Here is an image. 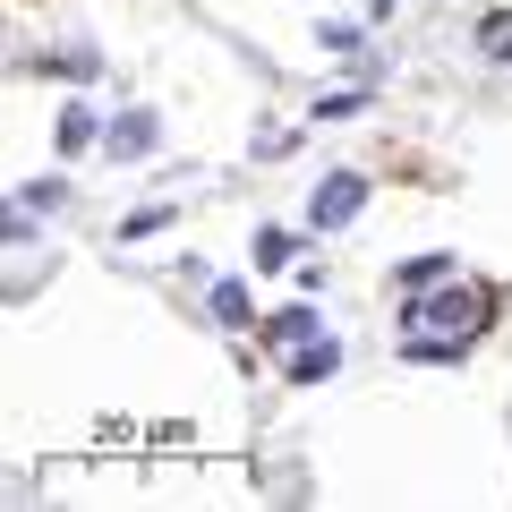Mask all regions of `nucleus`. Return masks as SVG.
<instances>
[{
	"label": "nucleus",
	"mask_w": 512,
	"mask_h": 512,
	"mask_svg": "<svg viewBox=\"0 0 512 512\" xmlns=\"http://www.w3.org/2000/svg\"><path fill=\"white\" fill-rule=\"evenodd\" d=\"M478 52H487V60H512V9H487V18H478Z\"/></svg>",
	"instance_id": "obj_6"
},
{
	"label": "nucleus",
	"mask_w": 512,
	"mask_h": 512,
	"mask_svg": "<svg viewBox=\"0 0 512 512\" xmlns=\"http://www.w3.org/2000/svg\"><path fill=\"white\" fill-rule=\"evenodd\" d=\"M214 316L222 325H248V291H239V282H214Z\"/></svg>",
	"instance_id": "obj_9"
},
{
	"label": "nucleus",
	"mask_w": 512,
	"mask_h": 512,
	"mask_svg": "<svg viewBox=\"0 0 512 512\" xmlns=\"http://www.w3.org/2000/svg\"><path fill=\"white\" fill-rule=\"evenodd\" d=\"M453 274V256H410L402 265V291H427V282H444Z\"/></svg>",
	"instance_id": "obj_8"
},
{
	"label": "nucleus",
	"mask_w": 512,
	"mask_h": 512,
	"mask_svg": "<svg viewBox=\"0 0 512 512\" xmlns=\"http://www.w3.org/2000/svg\"><path fill=\"white\" fill-rule=\"evenodd\" d=\"M333 367H342V342H299L291 350V384H325Z\"/></svg>",
	"instance_id": "obj_4"
},
{
	"label": "nucleus",
	"mask_w": 512,
	"mask_h": 512,
	"mask_svg": "<svg viewBox=\"0 0 512 512\" xmlns=\"http://www.w3.org/2000/svg\"><path fill=\"white\" fill-rule=\"evenodd\" d=\"M18 205H26V214H35V205H60V180H26V188H18Z\"/></svg>",
	"instance_id": "obj_11"
},
{
	"label": "nucleus",
	"mask_w": 512,
	"mask_h": 512,
	"mask_svg": "<svg viewBox=\"0 0 512 512\" xmlns=\"http://www.w3.org/2000/svg\"><path fill=\"white\" fill-rule=\"evenodd\" d=\"M103 146L120 154V163H137V154H154V146H163V128H154V111H120V120L103 128Z\"/></svg>",
	"instance_id": "obj_3"
},
{
	"label": "nucleus",
	"mask_w": 512,
	"mask_h": 512,
	"mask_svg": "<svg viewBox=\"0 0 512 512\" xmlns=\"http://www.w3.org/2000/svg\"><path fill=\"white\" fill-rule=\"evenodd\" d=\"M359 205H367V180L359 171H333V180L308 197V214H316V231H342V222H359Z\"/></svg>",
	"instance_id": "obj_2"
},
{
	"label": "nucleus",
	"mask_w": 512,
	"mask_h": 512,
	"mask_svg": "<svg viewBox=\"0 0 512 512\" xmlns=\"http://www.w3.org/2000/svg\"><path fill=\"white\" fill-rule=\"evenodd\" d=\"M94 137H103V128H94V111H86V103L60 111V146H69V154H77V146H94Z\"/></svg>",
	"instance_id": "obj_7"
},
{
	"label": "nucleus",
	"mask_w": 512,
	"mask_h": 512,
	"mask_svg": "<svg viewBox=\"0 0 512 512\" xmlns=\"http://www.w3.org/2000/svg\"><path fill=\"white\" fill-rule=\"evenodd\" d=\"M291 256V231H256V265H282Z\"/></svg>",
	"instance_id": "obj_10"
},
{
	"label": "nucleus",
	"mask_w": 512,
	"mask_h": 512,
	"mask_svg": "<svg viewBox=\"0 0 512 512\" xmlns=\"http://www.w3.org/2000/svg\"><path fill=\"white\" fill-rule=\"evenodd\" d=\"M478 316H487V299L478 291H410V308H402V325H444V333H478Z\"/></svg>",
	"instance_id": "obj_1"
},
{
	"label": "nucleus",
	"mask_w": 512,
	"mask_h": 512,
	"mask_svg": "<svg viewBox=\"0 0 512 512\" xmlns=\"http://www.w3.org/2000/svg\"><path fill=\"white\" fill-rule=\"evenodd\" d=\"M265 342H316V308H282V316H265Z\"/></svg>",
	"instance_id": "obj_5"
}]
</instances>
